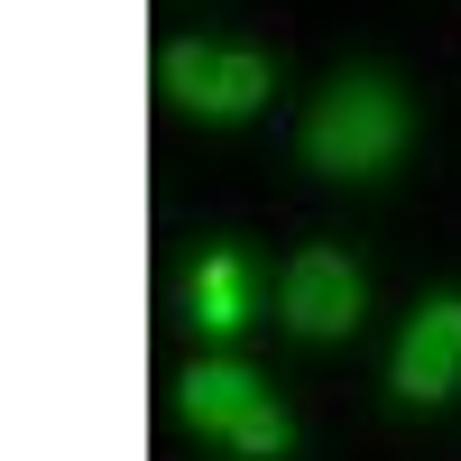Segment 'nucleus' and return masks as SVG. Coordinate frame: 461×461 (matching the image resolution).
<instances>
[{
  "label": "nucleus",
  "instance_id": "obj_3",
  "mask_svg": "<svg viewBox=\"0 0 461 461\" xmlns=\"http://www.w3.org/2000/svg\"><path fill=\"white\" fill-rule=\"evenodd\" d=\"M158 84H167V102L203 111V121H249V111L267 102V56H249V47H203V37H176V47L158 56Z\"/></svg>",
  "mask_w": 461,
  "mask_h": 461
},
{
  "label": "nucleus",
  "instance_id": "obj_5",
  "mask_svg": "<svg viewBox=\"0 0 461 461\" xmlns=\"http://www.w3.org/2000/svg\"><path fill=\"white\" fill-rule=\"evenodd\" d=\"M461 388V295H434L397 341V397L406 406H443Z\"/></svg>",
  "mask_w": 461,
  "mask_h": 461
},
{
  "label": "nucleus",
  "instance_id": "obj_2",
  "mask_svg": "<svg viewBox=\"0 0 461 461\" xmlns=\"http://www.w3.org/2000/svg\"><path fill=\"white\" fill-rule=\"evenodd\" d=\"M185 415L212 434V443H230L240 461H277L286 443H295V425H286V406L258 388V378L240 369V360H203L194 378H185Z\"/></svg>",
  "mask_w": 461,
  "mask_h": 461
},
{
  "label": "nucleus",
  "instance_id": "obj_6",
  "mask_svg": "<svg viewBox=\"0 0 461 461\" xmlns=\"http://www.w3.org/2000/svg\"><path fill=\"white\" fill-rule=\"evenodd\" d=\"M194 323H203V332H240V323H249V267L230 258V249L194 267Z\"/></svg>",
  "mask_w": 461,
  "mask_h": 461
},
{
  "label": "nucleus",
  "instance_id": "obj_1",
  "mask_svg": "<svg viewBox=\"0 0 461 461\" xmlns=\"http://www.w3.org/2000/svg\"><path fill=\"white\" fill-rule=\"evenodd\" d=\"M397 148H406V102L388 84H369V74L332 84L323 111L304 121V158H314L323 176H388Z\"/></svg>",
  "mask_w": 461,
  "mask_h": 461
},
{
  "label": "nucleus",
  "instance_id": "obj_4",
  "mask_svg": "<svg viewBox=\"0 0 461 461\" xmlns=\"http://www.w3.org/2000/svg\"><path fill=\"white\" fill-rule=\"evenodd\" d=\"M277 314H286L304 341H341V332L360 323V267L341 258V249H304V258H286Z\"/></svg>",
  "mask_w": 461,
  "mask_h": 461
}]
</instances>
